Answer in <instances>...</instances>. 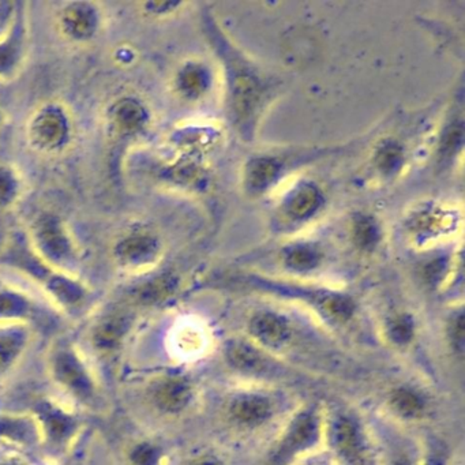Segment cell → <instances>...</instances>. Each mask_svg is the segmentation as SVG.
I'll return each mask as SVG.
<instances>
[{
  "mask_svg": "<svg viewBox=\"0 0 465 465\" xmlns=\"http://www.w3.org/2000/svg\"><path fill=\"white\" fill-rule=\"evenodd\" d=\"M51 317L39 303L23 291L0 285V323L50 325Z\"/></svg>",
  "mask_w": 465,
  "mask_h": 465,
  "instance_id": "20",
  "label": "cell"
},
{
  "mask_svg": "<svg viewBox=\"0 0 465 465\" xmlns=\"http://www.w3.org/2000/svg\"><path fill=\"white\" fill-rule=\"evenodd\" d=\"M450 462V450L443 440L431 438L421 448L420 465H449Z\"/></svg>",
  "mask_w": 465,
  "mask_h": 465,
  "instance_id": "35",
  "label": "cell"
},
{
  "mask_svg": "<svg viewBox=\"0 0 465 465\" xmlns=\"http://www.w3.org/2000/svg\"><path fill=\"white\" fill-rule=\"evenodd\" d=\"M208 24L209 35L213 40L214 48L224 62L227 73L228 100H230L231 114L236 129L244 137L250 138L254 133L255 124L260 118L261 110L268 99L271 85L268 80L261 75L250 62L238 53L223 32L214 24Z\"/></svg>",
  "mask_w": 465,
  "mask_h": 465,
  "instance_id": "1",
  "label": "cell"
},
{
  "mask_svg": "<svg viewBox=\"0 0 465 465\" xmlns=\"http://www.w3.org/2000/svg\"><path fill=\"white\" fill-rule=\"evenodd\" d=\"M239 282L262 292L296 299L312 309V312L331 328H344L356 314V303L352 296L341 291L306 287L293 282H274L252 276L242 277Z\"/></svg>",
  "mask_w": 465,
  "mask_h": 465,
  "instance_id": "4",
  "label": "cell"
},
{
  "mask_svg": "<svg viewBox=\"0 0 465 465\" xmlns=\"http://www.w3.org/2000/svg\"><path fill=\"white\" fill-rule=\"evenodd\" d=\"M135 314L129 307H114L103 312L89 331L91 347L100 355L118 352L134 331Z\"/></svg>",
  "mask_w": 465,
  "mask_h": 465,
  "instance_id": "11",
  "label": "cell"
},
{
  "mask_svg": "<svg viewBox=\"0 0 465 465\" xmlns=\"http://www.w3.org/2000/svg\"><path fill=\"white\" fill-rule=\"evenodd\" d=\"M352 231L353 239L361 249L371 250L380 241V231L371 217H356Z\"/></svg>",
  "mask_w": 465,
  "mask_h": 465,
  "instance_id": "34",
  "label": "cell"
},
{
  "mask_svg": "<svg viewBox=\"0 0 465 465\" xmlns=\"http://www.w3.org/2000/svg\"><path fill=\"white\" fill-rule=\"evenodd\" d=\"M325 411L320 402L299 408L280 432L266 465H296L312 456L325 440Z\"/></svg>",
  "mask_w": 465,
  "mask_h": 465,
  "instance_id": "6",
  "label": "cell"
},
{
  "mask_svg": "<svg viewBox=\"0 0 465 465\" xmlns=\"http://www.w3.org/2000/svg\"><path fill=\"white\" fill-rule=\"evenodd\" d=\"M211 83L206 67L198 64H186L179 69L175 86L179 94L186 99H198L205 94Z\"/></svg>",
  "mask_w": 465,
  "mask_h": 465,
  "instance_id": "26",
  "label": "cell"
},
{
  "mask_svg": "<svg viewBox=\"0 0 465 465\" xmlns=\"http://www.w3.org/2000/svg\"><path fill=\"white\" fill-rule=\"evenodd\" d=\"M225 363L235 374L260 380H274L285 372L272 353L250 341L249 339H230L223 348Z\"/></svg>",
  "mask_w": 465,
  "mask_h": 465,
  "instance_id": "10",
  "label": "cell"
},
{
  "mask_svg": "<svg viewBox=\"0 0 465 465\" xmlns=\"http://www.w3.org/2000/svg\"><path fill=\"white\" fill-rule=\"evenodd\" d=\"M32 415L40 430V448L53 457L66 454L77 440L83 419L53 399H40L32 405Z\"/></svg>",
  "mask_w": 465,
  "mask_h": 465,
  "instance_id": "8",
  "label": "cell"
},
{
  "mask_svg": "<svg viewBox=\"0 0 465 465\" xmlns=\"http://www.w3.org/2000/svg\"><path fill=\"white\" fill-rule=\"evenodd\" d=\"M47 363L51 380L67 396L91 410L102 407L99 382L74 342L56 340L48 352Z\"/></svg>",
  "mask_w": 465,
  "mask_h": 465,
  "instance_id": "5",
  "label": "cell"
},
{
  "mask_svg": "<svg viewBox=\"0 0 465 465\" xmlns=\"http://www.w3.org/2000/svg\"><path fill=\"white\" fill-rule=\"evenodd\" d=\"M186 465H225V462L220 459L219 456H214V454L206 453L200 454V456L194 457V459L190 460Z\"/></svg>",
  "mask_w": 465,
  "mask_h": 465,
  "instance_id": "39",
  "label": "cell"
},
{
  "mask_svg": "<svg viewBox=\"0 0 465 465\" xmlns=\"http://www.w3.org/2000/svg\"><path fill=\"white\" fill-rule=\"evenodd\" d=\"M56 24L64 39L75 45H85L102 31V10L86 0L67 2L58 10Z\"/></svg>",
  "mask_w": 465,
  "mask_h": 465,
  "instance_id": "12",
  "label": "cell"
},
{
  "mask_svg": "<svg viewBox=\"0 0 465 465\" xmlns=\"http://www.w3.org/2000/svg\"><path fill=\"white\" fill-rule=\"evenodd\" d=\"M282 171V163L276 157H252L244 167L243 183L247 193L252 195L262 194L276 183Z\"/></svg>",
  "mask_w": 465,
  "mask_h": 465,
  "instance_id": "24",
  "label": "cell"
},
{
  "mask_svg": "<svg viewBox=\"0 0 465 465\" xmlns=\"http://www.w3.org/2000/svg\"><path fill=\"white\" fill-rule=\"evenodd\" d=\"M28 239L34 252L56 271L74 274L80 266V249L58 214H39L32 223Z\"/></svg>",
  "mask_w": 465,
  "mask_h": 465,
  "instance_id": "7",
  "label": "cell"
},
{
  "mask_svg": "<svg viewBox=\"0 0 465 465\" xmlns=\"http://www.w3.org/2000/svg\"><path fill=\"white\" fill-rule=\"evenodd\" d=\"M182 6L179 2H146L141 5V10L148 17H164Z\"/></svg>",
  "mask_w": 465,
  "mask_h": 465,
  "instance_id": "36",
  "label": "cell"
},
{
  "mask_svg": "<svg viewBox=\"0 0 465 465\" xmlns=\"http://www.w3.org/2000/svg\"><path fill=\"white\" fill-rule=\"evenodd\" d=\"M321 262V254L312 244H295L284 252V263L293 272L314 271Z\"/></svg>",
  "mask_w": 465,
  "mask_h": 465,
  "instance_id": "29",
  "label": "cell"
},
{
  "mask_svg": "<svg viewBox=\"0 0 465 465\" xmlns=\"http://www.w3.org/2000/svg\"><path fill=\"white\" fill-rule=\"evenodd\" d=\"M115 58L118 59L119 64H124V66H129V64L134 61L135 54L132 48L124 45V47H121L118 51H116Z\"/></svg>",
  "mask_w": 465,
  "mask_h": 465,
  "instance_id": "40",
  "label": "cell"
},
{
  "mask_svg": "<svg viewBox=\"0 0 465 465\" xmlns=\"http://www.w3.org/2000/svg\"><path fill=\"white\" fill-rule=\"evenodd\" d=\"M162 242L154 233L135 230L114 244L116 265L126 272H143L156 265L162 257Z\"/></svg>",
  "mask_w": 465,
  "mask_h": 465,
  "instance_id": "13",
  "label": "cell"
},
{
  "mask_svg": "<svg viewBox=\"0 0 465 465\" xmlns=\"http://www.w3.org/2000/svg\"><path fill=\"white\" fill-rule=\"evenodd\" d=\"M462 141V126H457V124H450L446 132L445 140L442 143V154L448 156L449 152L457 149V145Z\"/></svg>",
  "mask_w": 465,
  "mask_h": 465,
  "instance_id": "38",
  "label": "cell"
},
{
  "mask_svg": "<svg viewBox=\"0 0 465 465\" xmlns=\"http://www.w3.org/2000/svg\"><path fill=\"white\" fill-rule=\"evenodd\" d=\"M380 465H420L421 446L386 421H378Z\"/></svg>",
  "mask_w": 465,
  "mask_h": 465,
  "instance_id": "18",
  "label": "cell"
},
{
  "mask_svg": "<svg viewBox=\"0 0 465 465\" xmlns=\"http://www.w3.org/2000/svg\"><path fill=\"white\" fill-rule=\"evenodd\" d=\"M0 263L25 274L66 314L77 317L88 307L92 292L74 274L56 271L45 263L29 243L28 236H15L5 250Z\"/></svg>",
  "mask_w": 465,
  "mask_h": 465,
  "instance_id": "2",
  "label": "cell"
},
{
  "mask_svg": "<svg viewBox=\"0 0 465 465\" xmlns=\"http://www.w3.org/2000/svg\"><path fill=\"white\" fill-rule=\"evenodd\" d=\"M28 36L26 15L24 5L20 4L15 23L7 34L0 37V80L13 78L20 72L28 54Z\"/></svg>",
  "mask_w": 465,
  "mask_h": 465,
  "instance_id": "19",
  "label": "cell"
},
{
  "mask_svg": "<svg viewBox=\"0 0 465 465\" xmlns=\"http://www.w3.org/2000/svg\"><path fill=\"white\" fill-rule=\"evenodd\" d=\"M249 340L266 352H282L293 337L291 321L274 310H258L247 322Z\"/></svg>",
  "mask_w": 465,
  "mask_h": 465,
  "instance_id": "17",
  "label": "cell"
},
{
  "mask_svg": "<svg viewBox=\"0 0 465 465\" xmlns=\"http://www.w3.org/2000/svg\"><path fill=\"white\" fill-rule=\"evenodd\" d=\"M0 443L21 449L42 446L40 430L32 413H0Z\"/></svg>",
  "mask_w": 465,
  "mask_h": 465,
  "instance_id": "21",
  "label": "cell"
},
{
  "mask_svg": "<svg viewBox=\"0 0 465 465\" xmlns=\"http://www.w3.org/2000/svg\"><path fill=\"white\" fill-rule=\"evenodd\" d=\"M2 118H4V113H2V110H0V122H2Z\"/></svg>",
  "mask_w": 465,
  "mask_h": 465,
  "instance_id": "43",
  "label": "cell"
},
{
  "mask_svg": "<svg viewBox=\"0 0 465 465\" xmlns=\"http://www.w3.org/2000/svg\"><path fill=\"white\" fill-rule=\"evenodd\" d=\"M20 4L0 2V37H4L15 23Z\"/></svg>",
  "mask_w": 465,
  "mask_h": 465,
  "instance_id": "37",
  "label": "cell"
},
{
  "mask_svg": "<svg viewBox=\"0 0 465 465\" xmlns=\"http://www.w3.org/2000/svg\"><path fill=\"white\" fill-rule=\"evenodd\" d=\"M23 194V179L15 168L0 164V211L12 208Z\"/></svg>",
  "mask_w": 465,
  "mask_h": 465,
  "instance_id": "30",
  "label": "cell"
},
{
  "mask_svg": "<svg viewBox=\"0 0 465 465\" xmlns=\"http://www.w3.org/2000/svg\"><path fill=\"white\" fill-rule=\"evenodd\" d=\"M26 138L34 151L45 154L61 153L73 138L69 111L59 103H47L37 108L26 126Z\"/></svg>",
  "mask_w": 465,
  "mask_h": 465,
  "instance_id": "9",
  "label": "cell"
},
{
  "mask_svg": "<svg viewBox=\"0 0 465 465\" xmlns=\"http://www.w3.org/2000/svg\"><path fill=\"white\" fill-rule=\"evenodd\" d=\"M416 331H418V326H416L415 318L408 312L391 315L383 328L386 341L397 350L411 347V344L415 341Z\"/></svg>",
  "mask_w": 465,
  "mask_h": 465,
  "instance_id": "27",
  "label": "cell"
},
{
  "mask_svg": "<svg viewBox=\"0 0 465 465\" xmlns=\"http://www.w3.org/2000/svg\"><path fill=\"white\" fill-rule=\"evenodd\" d=\"M276 413L273 397L262 391H241L228 400V419L239 429L257 430L268 424Z\"/></svg>",
  "mask_w": 465,
  "mask_h": 465,
  "instance_id": "16",
  "label": "cell"
},
{
  "mask_svg": "<svg viewBox=\"0 0 465 465\" xmlns=\"http://www.w3.org/2000/svg\"><path fill=\"white\" fill-rule=\"evenodd\" d=\"M0 465H25V462L18 459H5L0 460Z\"/></svg>",
  "mask_w": 465,
  "mask_h": 465,
  "instance_id": "42",
  "label": "cell"
},
{
  "mask_svg": "<svg viewBox=\"0 0 465 465\" xmlns=\"http://www.w3.org/2000/svg\"><path fill=\"white\" fill-rule=\"evenodd\" d=\"M323 203V195L314 183L296 186L282 203V211L293 222L312 219Z\"/></svg>",
  "mask_w": 465,
  "mask_h": 465,
  "instance_id": "25",
  "label": "cell"
},
{
  "mask_svg": "<svg viewBox=\"0 0 465 465\" xmlns=\"http://www.w3.org/2000/svg\"><path fill=\"white\" fill-rule=\"evenodd\" d=\"M334 465H380L378 448L358 412L347 407L325 411V440Z\"/></svg>",
  "mask_w": 465,
  "mask_h": 465,
  "instance_id": "3",
  "label": "cell"
},
{
  "mask_svg": "<svg viewBox=\"0 0 465 465\" xmlns=\"http://www.w3.org/2000/svg\"><path fill=\"white\" fill-rule=\"evenodd\" d=\"M105 122L113 137L132 140L148 129L151 113L143 100L132 94H124L108 105Z\"/></svg>",
  "mask_w": 465,
  "mask_h": 465,
  "instance_id": "15",
  "label": "cell"
},
{
  "mask_svg": "<svg viewBox=\"0 0 465 465\" xmlns=\"http://www.w3.org/2000/svg\"><path fill=\"white\" fill-rule=\"evenodd\" d=\"M32 328L23 323H0V381L21 361L31 344Z\"/></svg>",
  "mask_w": 465,
  "mask_h": 465,
  "instance_id": "22",
  "label": "cell"
},
{
  "mask_svg": "<svg viewBox=\"0 0 465 465\" xmlns=\"http://www.w3.org/2000/svg\"><path fill=\"white\" fill-rule=\"evenodd\" d=\"M446 341L451 352L460 358H464L465 352V315L464 310L460 309L451 312L446 321Z\"/></svg>",
  "mask_w": 465,
  "mask_h": 465,
  "instance_id": "32",
  "label": "cell"
},
{
  "mask_svg": "<svg viewBox=\"0 0 465 465\" xmlns=\"http://www.w3.org/2000/svg\"><path fill=\"white\" fill-rule=\"evenodd\" d=\"M375 167L383 175H391L399 170L402 163L401 146L396 143H386L380 146L374 157Z\"/></svg>",
  "mask_w": 465,
  "mask_h": 465,
  "instance_id": "33",
  "label": "cell"
},
{
  "mask_svg": "<svg viewBox=\"0 0 465 465\" xmlns=\"http://www.w3.org/2000/svg\"><path fill=\"white\" fill-rule=\"evenodd\" d=\"M389 411L402 421H418L429 412V399L416 386L402 383L391 389L388 400Z\"/></svg>",
  "mask_w": 465,
  "mask_h": 465,
  "instance_id": "23",
  "label": "cell"
},
{
  "mask_svg": "<svg viewBox=\"0 0 465 465\" xmlns=\"http://www.w3.org/2000/svg\"><path fill=\"white\" fill-rule=\"evenodd\" d=\"M296 465H334V462L331 461V457L309 456Z\"/></svg>",
  "mask_w": 465,
  "mask_h": 465,
  "instance_id": "41",
  "label": "cell"
},
{
  "mask_svg": "<svg viewBox=\"0 0 465 465\" xmlns=\"http://www.w3.org/2000/svg\"><path fill=\"white\" fill-rule=\"evenodd\" d=\"M176 290V280L173 276H160L143 282L134 291L135 303L141 306H157L171 298Z\"/></svg>",
  "mask_w": 465,
  "mask_h": 465,
  "instance_id": "28",
  "label": "cell"
},
{
  "mask_svg": "<svg viewBox=\"0 0 465 465\" xmlns=\"http://www.w3.org/2000/svg\"><path fill=\"white\" fill-rule=\"evenodd\" d=\"M194 397V385L182 374L163 375L148 388L152 407L165 416H178L186 412L192 407Z\"/></svg>",
  "mask_w": 465,
  "mask_h": 465,
  "instance_id": "14",
  "label": "cell"
},
{
  "mask_svg": "<svg viewBox=\"0 0 465 465\" xmlns=\"http://www.w3.org/2000/svg\"><path fill=\"white\" fill-rule=\"evenodd\" d=\"M164 450L153 440H138L127 451L130 465H162Z\"/></svg>",
  "mask_w": 465,
  "mask_h": 465,
  "instance_id": "31",
  "label": "cell"
}]
</instances>
